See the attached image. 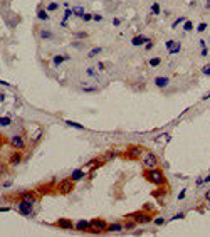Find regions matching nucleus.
<instances>
[{"label":"nucleus","instance_id":"f257e3e1","mask_svg":"<svg viewBox=\"0 0 210 237\" xmlns=\"http://www.w3.org/2000/svg\"><path fill=\"white\" fill-rule=\"evenodd\" d=\"M145 178H146L150 184H153V185H165L166 184L165 175H163V172L160 170L158 167H156V168H146V172H145Z\"/></svg>","mask_w":210,"mask_h":237},{"label":"nucleus","instance_id":"f03ea898","mask_svg":"<svg viewBox=\"0 0 210 237\" xmlns=\"http://www.w3.org/2000/svg\"><path fill=\"white\" fill-rule=\"evenodd\" d=\"M141 163H143L145 168H156L160 165V158L155 155L153 152H146L141 156Z\"/></svg>","mask_w":210,"mask_h":237},{"label":"nucleus","instance_id":"7ed1b4c3","mask_svg":"<svg viewBox=\"0 0 210 237\" xmlns=\"http://www.w3.org/2000/svg\"><path fill=\"white\" fill-rule=\"evenodd\" d=\"M17 210H19L20 215H27V217H30V215H34V203L27 202V200H19V203H17Z\"/></svg>","mask_w":210,"mask_h":237},{"label":"nucleus","instance_id":"20e7f679","mask_svg":"<svg viewBox=\"0 0 210 237\" xmlns=\"http://www.w3.org/2000/svg\"><path fill=\"white\" fill-rule=\"evenodd\" d=\"M89 224H91L89 232H92V234H101V232H106V227H108L106 220H101V219H92V220H89Z\"/></svg>","mask_w":210,"mask_h":237},{"label":"nucleus","instance_id":"39448f33","mask_svg":"<svg viewBox=\"0 0 210 237\" xmlns=\"http://www.w3.org/2000/svg\"><path fill=\"white\" fill-rule=\"evenodd\" d=\"M56 188H57L59 193H62V195H67V193H71V192L74 190V182L71 180V178H67V180H60Z\"/></svg>","mask_w":210,"mask_h":237},{"label":"nucleus","instance_id":"423d86ee","mask_svg":"<svg viewBox=\"0 0 210 237\" xmlns=\"http://www.w3.org/2000/svg\"><path fill=\"white\" fill-rule=\"evenodd\" d=\"M19 197H20V200H27V202L34 203V205L39 202L37 192H30V190H22V192H19Z\"/></svg>","mask_w":210,"mask_h":237},{"label":"nucleus","instance_id":"0eeeda50","mask_svg":"<svg viewBox=\"0 0 210 237\" xmlns=\"http://www.w3.org/2000/svg\"><path fill=\"white\" fill-rule=\"evenodd\" d=\"M10 146L15 148L17 152H22V150L25 148V140H24L20 135H14L12 138H10Z\"/></svg>","mask_w":210,"mask_h":237},{"label":"nucleus","instance_id":"6e6552de","mask_svg":"<svg viewBox=\"0 0 210 237\" xmlns=\"http://www.w3.org/2000/svg\"><path fill=\"white\" fill-rule=\"evenodd\" d=\"M130 219H133L136 224H145V222H150V220H151L150 215L143 214V212H134V214L130 215Z\"/></svg>","mask_w":210,"mask_h":237},{"label":"nucleus","instance_id":"1a4fd4ad","mask_svg":"<svg viewBox=\"0 0 210 237\" xmlns=\"http://www.w3.org/2000/svg\"><path fill=\"white\" fill-rule=\"evenodd\" d=\"M56 225H57L59 229H64V231H72L74 229V224L71 220H67V219H59V220L56 222Z\"/></svg>","mask_w":210,"mask_h":237},{"label":"nucleus","instance_id":"9d476101","mask_svg":"<svg viewBox=\"0 0 210 237\" xmlns=\"http://www.w3.org/2000/svg\"><path fill=\"white\" fill-rule=\"evenodd\" d=\"M74 229H76V231H79V232H89L91 224H89V220H79V222H76V224H74Z\"/></svg>","mask_w":210,"mask_h":237},{"label":"nucleus","instance_id":"9b49d317","mask_svg":"<svg viewBox=\"0 0 210 237\" xmlns=\"http://www.w3.org/2000/svg\"><path fill=\"white\" fill-rule=\"evenodd\" d=\"M146 41H148V37L146 35H134L133 39H131V44L134 45V47H140V45H145L146 44Z\"/></svg>","mask_w":210,"mask_h":237},{"label":"nucleus","instance_id":"f8f14e48","mask_svg":"<svg viewBox=\"0 0 210 237\" xmlns=\"http://www.w3.org/2000/svg\"><path fill=\"white\" fill-rule=\"evenodd\" d=\"M168 84H170V77H166V76H158L155 79V86H156V88H160V89L166 88Z\"/></svg>","mask_w":210,"mask_h":237},{"label":"nucleus","instance_id":"ddd939ff","mask_svg":"<svg viewBox=\"0 0 210 237\" xmlns=\"http://www.w3.org/2000/svg\"><path fill=\"white\" fill-rule=\"evenodd\" d=\"M140 153H143V146H130L128 148V156L130 158H138Z\"/></svg>","mask_w":210,"mask_h":237},{"label":"nucleus","instance_id":"4468645a","mask_svg":"<svg viewBox=\"0 0 210 237\" xmlns=\"http://www.w3.org/2000/svg\"><path fill=\"white\" fill-rule=\"evenodd\" d=\"M66 61H69V56H66V54H62V56H54L52 57V64H54V67H59L62 62H66Z\"/></svg>","mask_w":210,"mask_h":237},{"label":"nucleus","instance_id":"2eb2a0df","mask_svg":"<svg viewBox=\"0 0 210 237\" xmlns=\"http://www.w3.org/2000/svg\"><path fill=\"white\" fill-rule=\"evenodd\" d=\"M20 161H22V153H20V152H15V153H12V155L9 156V163L14 165V167L19 165Z\"/></svg>","mask_w":210,"mask_h":237},{"label":"nucleus","instance_id":"dca6fc26","mask_svg":"<svg viewBox=\"0 0 210 237\" xmlns=\"http://www.w3.org/2000/svg\"><path fill=\"white\" fill-rule=\"evenodd\" d=\"M84 177H86V173H84L81 168H76V170L71 173V180H72V182H79V180H83Z\"/></svg>","mask_w":210,"mask_h":237},{"label":"nucleus","instance_id":"f3484780","mask_svg":"<svg viewBox=\"0 0 210 237\" xmlns=\"http://www.w3.org/2000/svg\"><path fill=\"white\" fill-rule=\"evenodd\" d=\"M121 231H124L123 224H108V227H106V232H121Z\"/></svg>","mask_w":210,"mask_h":237},{"label":"nucleus","instance_id":"a211bd4d","mask_svg":"<svg viewBox=\"0 0 210 237\" xmlns=\"http://www.w3.org/2000/svg\"><path fill=\"white\" fill-rule=\"evenodd\" d=\"M39 37L44 39V41H51V39H54V34L49 32V30H41L39 32Z\"/></svg>","mask_w":210,"mask_h":237},{"label":"nucleus","instance_id":"6ab92c4d","mask_svg":"<svg viewBox=\"0 0 210 237\" xmlns=\"http://www.w3.org/2000/svg\"><path fill=\"white\" fill-rule=\"evenodd\" d=\"M37 17H39V20H49V12L47 10H44V9H39V12H37Z\"/></svg>","mask_w":210,"mask_h":237},{"label":"nucleus","instance_id":"aec40b11","mask_svg":"<svg viewBox=\"0 0 210 237\" xmlns=\"http://www.w3.org/2000/svg\"><path fill=\"white\" fill-rule=\"evenodd\" d=\"M66 124H67V126H71V128H76V130H79V131H83V130H84L83 124L76 123V121H69V120H66Z\"/></svg>","mask_w":210,"mask_h":237},{"label":"nucleus","instance_id":"412c9836","mask_svg":"<svg viewBox=\"0 0 210 237\" xmlns=\"http://www.w3.org/2000/svg\"><path fill=\"white\" fill-rule=\"evenodd\" d=\"M12 124V120L9 116H0V126H10Z\"/></svg>","mask_w":210,"mask_h":237},{"label":"nucleus","instance_id":"4be33fe9","mask_svg":"<svg viewBox=\"0 0 210 237\" xmlns=\"http://www.w3.org/2000/svg\"><path fill=\"white\" fill-rule=\"evenodd\" d=\"M160 12H161V7H160L158 2H155L151 5V14H153V15H160Z\"/></svg>","mask_w":210,"mask_h":237},{"label":"nucleus","instance_id":"5701e85b","mask_svg":"<svg viewBox=\"0 0 210 237\" xmlns=\"http://www.w3.org/2000/svg\"><path fill=\"white\" fill-rule=\"evenodd\" d=\"M180 51H181V44H180V42H177L172 49H168V54H172V56H173V54H178Z\"/></svg>","mask_w":210,"mask_h":237},{"label":"nucleus","instance_id":"b1692460","mask_svg":"<svg viewBox=\"0 0 210 237\" xmlns=\"http://www.w3.org/2000/svg\"><path fill=\"white\" fill-rule=\"evenodd\" d=\"M124 225V229H126V231H133L134 227H136V222L133 220V219H130V220L126 222V224H123Z\"/></svg>","mask_w":210,"mask_h":237},{"label":"nucleus","instance_id":"393cba45","mask_svg":"<svg viewBox=\"0 0 210 237\" xmlns=\"http://www.w3.org/2000/svg\"><path fill=\"white\" fill-rule=\"evenodd\" d=\"M84 9L83 7H76V9H72V15H76V17H83L84 15Z\"/></svg>","mask_w":210,"mask_h":237},{"label":"nucleus","instance_id":"a878e982","mask_svg":"<svg viewBox=\"0 0 210 237\" xmlns=\"http://www.w3.org/2000/svg\"><path fill=\"white\" fill-rule=\"evenodd\" d=\"M42 133H44V130H42V128H37V130H35V133L32 135V140H34V141L41 140V138H42Z\"/></svg>","mask_w":210,"mask_h":237},{"label":"nucleus","instance_id":"bb28decb","mask_svg":"<svg viewBox=\"0 0 210 237\" xmlns=\"http://www.w3.org/2000/svg\"><path fill=\"white\" fill-rule=\"evenodd\" d=\"M57 9H59V3H57V2H51V3L47 5V9H45V10H47V12H56Z\"/></svg>","mask_w":210,"mask_h":237},{"label":"nucleus","instance_id":"cd10ccee","mask_svg":"<svg viewBox=\"0 0 210 237\" xmlns=\"http://www.w3.org/2000/svg\"><path fill=\"white\" fill-rule=\"evenodd\" d=\"M183 30L185 32L193 30V24H192V20H185V22H183Z\"/></svg>","mask_w":210,"mask_h":237},{"label":"nucleus","instance_id":"c85d7f7f","mask_svg":"<svg viewBox=\"0 0 210 237\" xmlns=\"http://www.w3.org/2000/svg\"><path fill=\"white\" fill-rule=\"evenodd\" d=\"M148 64H150L151 67H156V66H160V64H161V59H160V57H151Z\"/></svg>","mask_w":210,"mask_h":237},{"label":"nucleus","instance_id":"c756f323","mask_svg":"<svg viewBox=\"0 0 210 237\" xmlns=\"http://www.w3.org/2000/svg\"><path fill=\"white\" fill-rule=\"evenodd\" d=\"M101 51H103L101 47H94V49H91V51L88 52V57H94V56H98V54L101 52Z\"/></svg>","mask_w":210,"mask_h":237},{"label":"nucleus","instance_id":"7c9ffc66","mask_svg":"<svg viewBox=\"0 0 210 237\" xmlns=\"http://www.w3.org/2000/svg\"><path fill=\"white\" fill-rule=\"evenodd\" d=\"M84 93H98V88L96 86H83Z\"/></svg>","mask_w":210,"mask_h":237},{"label":"nucleus","instance_id":"2f4dec72","mask_svg":"<svg viewBox=\"0 0 210 237\" xmlns=\"http://www.w3.org/2000/svg\"><path fill=\"white\" fill-rule=\"evenodd\" d=\"M180 219H185V212H178L177 215H173V217L170 219V222H173V220H180Z\"/></svg>","mask_w":210,"mask_h":237},{"label":"nucleus","instance_id":"473e14b6","mask_svg":"<svg viewBox=\"0 0 210 237\" xmlns=\"http://www.w3.org/2000/svg\"><path fill=\"white\" fill-rule=\"evenodd\" d=\"M202 74H204V76H208V77H210V64H205V66L202 67Z\"/></svg>","mask_w":210,"mask_h":237},{"label":"nucleus","instance_id":"72a5a7b5","mask_svg":"<svg viewBox=\"0 0 210 237\" xmlns=\"http://www.w3.org/2000/svg\"><path fill=\"white\" fill-rule=\"evenodd\" d=\"M76 39H88V32H74Z\"/></svg>","mask_w":210,"mask_h":237},{"label":"nucleus","instance_id":"f704fd0d","mask_svg":"<svg viewBox=\"0 0 210 237\" xmlns=\"http://www.w3.org/2000/svg\"><path fill=\"white\" fill-rule=\"evenodd\" d=\"M207 24H205V22H200V24H198V27H197V30L198 32H205V30H207Z\"/></svg>","mask_w":210,"mask_h":237},{"label":"nucleus","instance_id":"c9c22d12","mask_svg":"<svg viewBox=\"0 0 210 237\" xmlns=\"http://www.w3.org/2000/svg\"><path fill=\"white\" fill-rule=\"evenodd\" d=\"M71 15H72V10H71V9H66V12H64V19H62V20H66V22H67Z\"/></svg>","mask_w":210,"mask_h":237},{"label":"nucleus","instance_id":"e433bc0d","mask_svg":"<svg viewBox=\"0 0 210 237\" xmlns=\"http://www.w3.org/2000/svg\"><path fill=\"white\" fill-rule=\"evenodd\" d=\"M153 45H155V44H153V41H151V39H148V41H146V44H145V49H146V51H151V49H153Z\"/></svg>","mask_w":210,"mask_h":237},{"label":"nucleus","instance_id":"4c0bfd02","mask_svg":"<svg viewBox=\"0 0 210 237\" xmlns=\"http://www.w3.org/2000/svg\"><path fill=\"white\" fill-rule=\"evenodd\" d=\"M185 195H187V188H181V190H180V193H178V197H177V199H178V200H183V199H185Z\"/></svg>","mask_w":210,"mask_h":237},{"label":"nucleus","instance_id":"58836bf2","mask_svg":"<svg viewBox=\"0 0 210 237\" xmlns=\"http://www.w3.org/2000/svg\"><path fill=\"white\" fill-rule=\"evenodd\" d=\"M165 219H163V217H156L155 219V225H163V224H165Z\"/></svg>","mask_w":210,"mask_h":237},{"label":"nucleus","instance_id":"ea45409f","mask_svg":"<svg viewBox=\"0 0 210 237\" xmlns=\"http://www.w3.org/2000/svg\"><path fill=\"white\" fill-rule=\"evenodd\" d=\"M86 73H88V76L96 77V71H94V67H88V69H86Z\"/></svg>","mask_w":210,"mask_h":237},{"label":"nucleus","instance_id":"a19ab883","mask_svg":"<svg viewBox=\"0 0 210 237\" xmlns=\"http://www.w3.org/2000/svg\"><path fill=\"white\" fill-rule=\"evenodd\" d=\"M83 20H84V22H89V20H92V14H84Z\"/></svg>","mask_w":210,"mask_h":237},{"label":"nucleus","instance_id":"79ce46f5","mask_svg":"<svg viewBox=\"0 0 210 237\" xmlns=\"http://www.w3.org/2000/svg\"><path fill=\"white\" fill-rule=\"evenodd\" d=\"M181 22H185V17H180V19H177L175 22H173V26H172V27H177V26H180Z\"/></svg>","mask_w":210,"mask_h":237},{"label":"nucleus","instance_id":"37998d69","mask_svg":"<svg viewBox=\"0 0 210 237\" xmlns=\"http://www.w3.org/2000/svg\"><path fill=\"white\" fill-rule=\"evenodd\" d=\"M175 44H177V41H166V44H165V45H166V49H172Z\"/></svg>","mask_w":210,"mask_h":237},{"label":"nucleus","instance_id":"c03bdc74","mask_svg":"<svg viewBox=\"0 0 210 237\" xmlns=\"http://www.w3.org/2000/svg\"><path fill=\"white\" fill-rule=\"evenodd\" d=\"M195 184H197L198 187H202V185H204V184H205V180H204V178H202V177H198V178H197V180H195Z\"/></svg>","mask_w":210,"mask_h":237},{"label":"nucleus","instance_id":"a18cd8bd","mask_svg":"<svg viewBox=\"0 0 210 237\" xmlns=\"http://www.w3.org/2000/svg\"><path fill=\"white\" fill-rule=\"evenodd\" d=\"M207 54H208V49H207V47H202V51H200V56H202V57H205V56H207Z\"/></svg>","mask_w":210,"mask_h":237},{"label":"nucleus","instance_id":"49530a36","mask_svg":"<svg viewBox=\"0 0 210 237\" xmlns=\"http://www.w3.org/2000/svg\"><path fill=\"white\" fill-rule=\"evenodd\" d=\"M119 24H121V20L118 19V17H115V19H113V26H115V27H118Z\"/></svg>","mask_w":210,"mask_h":237},{"label":"nucleus","instance_id":"de8ad7c7","mask_svg":"<svg viewBox=\"0 0 210 237\" xmlns=\"http://www.w3.org/2000/svg\"><path fill=\"white\" fill-rule=\"evenodd\" d=\"M92 19H94L96 22H99V20H103V15H99V14H96V15L92 17Z\"/></svg>","mask_w":210,"mask_h":237},{"label":"nucleus","instance_id":"09e8293b","mask_svg":"<svg viewBox=\"0 0 210 237\" xmlns=\"http://www.w3.org/2000/svg\"><path fill=\"white\" fill-rule=\"evenodd\" d=\"M98 69H99V71H104V69H106V67H104V62H99V64H98Z\"/></svg>","mask_w":210,"mask_h":237},{"label":"nucleus","instance_id":"8fccbe9b","mask_svg":"<svg viewBox=\"0 0 210 237\" xmlns=\"http://www.w3.org/2000/svg\"><path fill=\"white\" fill-rule=\"evenodd\" d=\"M0 212H10V207H0Z\"/></svg>","mask_w":210,"mask_h":237},{"label":"nucleus","instance_id":"3c124183","mask_svg":"<svg viewBox=\"0 0 210 237\" xmlns=\"http://www.w3.org/2000/svg\"><path fill=\"white\" fill-rule=\"evenodd\" d=\"M3 172H5V165H0V175H2Z\"/></svg>","mask_w":210,"mask_h":237},{"label":"nucleus","instance_id":"603ef678","mask_svg":"<svg viewBox=\"0 0 210 237\" xmlns=\"http://www.w3.org/2000/svg\"><path fill=\"white\" fill-rule=\"evenodd\" d=\"M0 84H2V86H5V88H9V86H10L9 82H5V81H0Z\"/></svg>","mask_w":210,"mask_h":237},{"label":"nucleus","instance_id":"864d4df0","mask_svg":"<svg viewBox=\"0 0 210 237\" xmlns=\"http://www.w3.org/2000/svg\"><path fill=\"white\" fill-rule=\"evenodd\" d=\"M204 180H205V184H210V175H208V177H205Z\"/></svg>","mask_w":210,"mask_h":237},{"label":"nucleus","instance_id":"5fc2aeb1","mask_svg":"<svg viewBox=\"0 0 210 237\" xmlns=\"http://www.w3.org/2000/svg\"><path fill=\"white\" fill-rule=\"evenodd\" d=\"M207 99H210V93H208V94H205V96H204V101H207Z\"/></svg>","mask_w":210,"mask_h":237},{"label":"nucleus","instance_id":"6e6d98bb","mask_svg":"<svg viewBox=\"0 0 210 237\" xmlns=\"http://www.w3.org/2000/svg\"><path fill=\"white\" fill-rule=\"evenodd\" d=\"M2 145H3V138H2V135H0V148H2Z\"/></svg>","mask_w":210,"mask_h":237},{"label":"nucleus","instance_id":"4d7b16f0","mask_svg":"<svg viewBox=\"0 0 210 237\" xmlns=\"http://www.w3.org/2000/svg\"><path fill=\"white\" fill-rule=\"evenodd\" d=\"M207 200H208V205H210V195H207Z\"/></svg>","mask_w":210,"mask_h":237},{"label":"nucleus","instance_id":"13d9d810","mask_svg":"<svg viewBox=\"0 0 210 237\" xmlns=\"http://www.w3.org/2000/svg\"><path fill=\"white\" fill-rule=\"evenodd\" d=\"M3 2H9V0H3Z\"/></svg>","mask_w":210,"mask_h":237}]
</instances>
